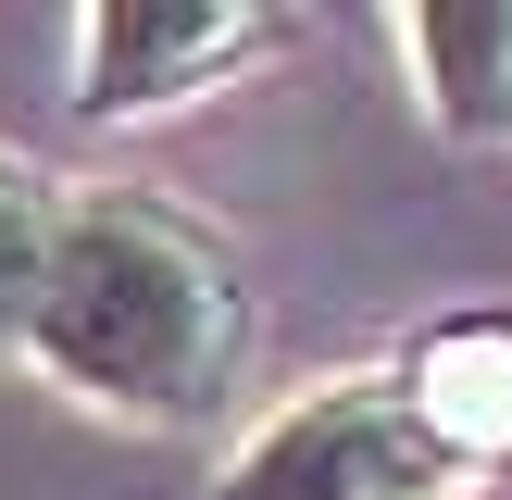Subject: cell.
I'll return each instance as SVG.
<instances>
[{
	"label": "cell",
	"mask_w": 512,
	"mask_h": 500,
	"mask_svg": "<svg viewBox=\"0 0 512 500\" xmlns=\"http://www.w3.org/2000/svg\"><path fill=\"white\" fill-rule=\"evenodd\" d=\"M388 38L413 63V100L438 138L512 150V0H413Z\"/></svg>",
	"instance_id": "cell-4"
},
{
	"label": "cell",
	"mask_w": 512,
	"mask_h": 500,
	"mask_svg": "<svg viewBox=\"0 0 512 500\" xmlns=\"http://www.w3.org/2000/svg\"><path fill=\"white\" fill-rule=\"evenodd\" d=\"M463 463L425 438L400 375H325L288 413H263L225 463V500H450Z\"/></svg>",
	"instance_id": "cell-2"
},
{
	"label": "cell",
	"mask_w": 512,
	"mask_h": 500,
	"mask_svg": "<svg viewBox=\"0 0 512 500\" xmlns=\"http://www.w3.org/2000/svg\"><path fill=\"white\" fill-rule=\"evenodd\" d=\"M25 363L113 425H213L250 375V288L188 213L138 188H75Z\"/></svg>",
	"instance_id": "cell-1"
},
{
	"label": "cell",
	"mask_w": 512,
	"mask_h": 500,
	"mask_svg": "<svg viewBox=\"0 0 512 500\" xmlns=\"http://www.w3.org/2000/svg\"><path fill=\"white\" fill-rule=\"evenodd\" d=\"M263 38H275V13H250V0H88L75 13V113L88 125L188 113Z\"/></svg>",
	"instance_id": "cell-3"
},
{
	"label": "cell",
	"mask_w": 512,
	"mask_h": 500,
	"mask_svg": "<svg viewBox=\"0 0 512 500\" xmlns=\"http://www.w3.org/2000/svg\"><path fill=\"white\" fill-rule=\"evenodd\" d=\"M63 200L13 138H0V363L38 338V300H50V250H63Z\"/></svg>",
	"instance_id": "cell-6"
},
{
	"label": "cell",
	"mask_w": 512,
	"mask_h": 500,
	"mask_svg": "<svg viewBox=\"0 0 512 500\" xmlns=\"http://www.w3.org/2000/svg\"><path fill=\"white\" fill-rule=\"evenodd\" d=\"M400 388H413L425 438L463 475L512 463V313H463V325H438V338H413Z\"/></svg>",
	"instance_id": "cell-5"
}]
</instances>
